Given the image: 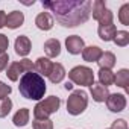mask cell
<instances>
[{"instance_id":"obj_1","label":"cell","mask_w":129,"mask_h":129,"mask_svg":"<svg viewBox=\"0 0 129 129\" xmlns=\"http://www.w3.org/2000/svg\"><path fill=\"white\" fill-rule=\"evenodd\" d=\"M90 0H56V2H44L43 8L50 9L56 21L66 27H75L85 23L91 15Z\"/></svg>"},{"instance_id":"obj_2","label":"cell","mask_w":129,"mask_h":129,"mask_svg":"<svg viewBox=\"0 0 129 129\" xmlns=\"http://www.w3.org/2000/svg\"><path fill=\"white\" fill-rule=\"evenodd\" d=\"M18 90L23 97L30 99V100H40V99H43V96L46 93L44 78H41L35 72H27L21 76Z\"/></svg>"},{"instance_id":"obj_3","label":"cell","mask_w":129,"mask_h":129,"mask_svg":"<svg viewBox=\"0 0 129 129\" xmlns=\"http://www.w3.org/2000/svg\"><path fill=\"white\" fill-rule=\"evenodd\" d=\"M59 105H61V99L56 97V96H50L41 102H38L34 108V115L37 120H44V118H49V115L55 114L58 109H59Z\"/></svg>"},{"instance_id":"obj_4","label":"cell","mask_w":129,"mask_h":129,"mask_svg":"<svg viewBox=\"0 0 129 129\" xmlns=\"http://www.w3.org/2000/svg\"><path fill=\"white\" fill-rule=\"evenodd\" d=\"M69 78L73 84L81 87H91L94 84V73L85 66H78L69 72Z\"/></svg>"},{"instance_id":"obj_5","label":"cell","mask_w":129,"mask_h":129,"mask_svg":"<svg viewBox=\"0 0 129 129\" xmlns=\"http://www.w3.org/2000/svg\"><path fill=\"white\" fill-rule=\"evenodd\" d=\"M88 105V96L84 90H76L67 100V111L72 115H79L85 111Z\"/></svg>"},{"instance_id":"obj_6","label":"cell","mask_w":129,"mask_h":129,"mask_svg":"<svg viewBox=\"0 0 129 129\" xmlns=\"http://www.w3.org/2000/svg\"><path fill=\"white\" fill-rule=\"evenodd\" d=\"M91 14L93 18L97 20L100 24H111L112 23V12L106 8L103 0H96V2L91 5Z\"/></svg>"},{"instance_id":"obj_7","label":"cell","mask_w":129,"mask_h":129,"mask_svg":"<svg viewBox=\"0 0 129 129\" xmlns=\"http://www.w3.org/2000/svg\"><path fill=\"white\" fill-rule=\"evenodd\" d=\"M106 106L111 112H121L126 108V96L124 94H109L106 97Z\"/></svg>"},{"instance_id":"obj_8","label":"cell","mask_w":129,"mask_h":129,"mask_svg":"<svg viewBox=\"0 0 129 129\" xmlns=\"http://www.w3.org/2000/svg\"><path fill=\"white\" fill-rule=\"evenodd\" d=\"M66 47L69 50V53L72 55H79L82 53L84 50V40L78 35H72V37H67L66 40Z\"/></svg>"},{"instance_id":"obj_9","label":"cell","mask_w":129,"mask_h":129,"mask_svg":"<svg viewBox=\"0 0 129 129\" xmlns=\"http://www.w3.org/2000/svg\"><path fill=\"white\" fill-rule=\"evenodd\" d=\"M34 67H35V73H38L41 78L43 76H49L50 72H52V67H53V62L49 59V58H38L37 62L34 64Z\"/></svg>"},{"instance_id":"obj_10","label":"cell","mask_w":129,"mask_h":129,"mask_svg":"<svg viewBox=\"0 0 129 129\" xmlns=\"http://www.w3.org/2000/svg\"><path fill=\"white\" fill-rule=\"evenodd\" d=\"M30 47H32L30 40H29L26 35H20V37H17V40H15V52H17V55H20V56H26V55H29Z\"/></svg>"},{"instance_id":"obj_11","label":"cell","mask_w":129,"mask_h":129,"mask_svg":"<svg viewBox=\"0 0 129 129\" xmlns=\"http://www.w3.org/2000/svg\"><path fill=\"white\" fill-rule=\"evenodd\" d=\"M35 24H37V27L41 29V30H50V29L53 27V17H52L49 12L44 11V12H41V14L37 15Z\"/></svg>"},{"instance_id":"obj_12","label":"cell","mask_w":129,"mask_h":129,"mask_svg":"<svg viewBox=\"0 0 129 129\" xmlns=\"http://www.w3.org/2000/svg\"><path fill=\"white\" fill-rule=\"evenodd\" d=\"M44 52L49 58H56L61 53V43L56 38H50L44 43Z\"/></svg>"},{"instance_id":"obj_13","label":"cell","mask_w":129,"mask_h":129,"mask_svg":"<svg viewBox=\"0 0 129 129\" xmlns=\"http://www.w3.org/2000/svg\"><path fill=\"white\" fill-rule=\"evenodd\" d=\"M100 55H102V49L97 47V46L84 47V50H82V58H84V61H87V62H94V61L97 62L99 58H100Z\"/></svg>"},{"instance_id":"obj_14","label":"cell","mask_w":129,"mask_h":129,"mask_svg":"<svg viewBox=\"0 0 129 129\" xmlns=\"http://www.w3.org/2000/svg\"><path fill=\"white\" fill-rule=\"evenodd\" d=\"M114 84L120 88H123L126 93L129 91V70L126 69H121L117 72V75H114Z\"/></svg>"},{"instance_id":"obj_15","label":"cell","mask_w":129,"mask_h":129,"mask_svg":"<svg viewBox=\"0 0 129 129\" xmlns=\"http://www.w3.org/2000/svg\"><path fill=\"white\" fill-rule=\"evenodd\" d=\"M64 78H66V69H64V66H62V64H59V62L53 64L52 72H50V75H49L50 82H52V84H59Z\"/></svg>"},{"instance_id":"obj_16","label":"cell","mask_w":129,"mask_h":129,"mask_svg":"<svg viewBox=\"0 0 129 129\" xmlns=\"http://www.w3.org/2000/svg\"><path fill=\"white\" fill-rule=\"evenodd\" d=\"M23 21H24V15H23V12H20V11H12L9 15H6V26H8L9 29H17V27H20V26L23 24Z\"/></svg>"},{"instance_id":"obj_17","label":"cell","mask_w":129,"mask_h":129,"mask_svg":"<svg viewBox=\"0 0 129 129\" xmlns=\"http://www.w3.org/2000/svg\"><path fill=\"white\" fill-rule=\"evenodd\" d=\"M115 32H117V29L112 23L111 24H100L97 29V34H99L100 40H103V41H112Z\"/></svg>"},{"instance_id":"obj_18","label":"cell","mask_w":129,"mask_h":129,"mask_svg":"<svg viewBox=\"0 0 129 129\" xmlns=\"http://www.w3.org/2000/svg\"><path fill=\"white\" fill-rule=\"evenodd\" d=\"M90 88H91V96H93V99L96 102H105L106 97L109 96L108 88L103 87V85H100V84H93Z\"/></svg>"},{"instance_id":"obj_19","label":"cell","mask_w":129,"mask_h":129,"mask_svg":"<svg viewBox=\"0 0 129 129\" xmlns=\"http://www.w3.org/2000/svg\"><path fill=\"white\" fill-rule=\"evenodd\" d=\"M97 64L100 66V69H105V70H111L114 66H115V55L112 52H102Z\"/></svg>"},{"instance_id":"obj_20","label":"cell","mask_w":129,"mask_h":129,"mask_svg":"<svg viewBox=\"0 0 129 129\" xmlns=\"http://www.w3.org/2000/svg\"><path fill=\"white\" fill-rule=\"evenodd\" d=\"M29 115H30L29 109H27V108H21V109H18V111L15 112L12 121H14L15 126H26L27 121H29Z\"/></svg>"},{"instance_id":"obj_21","label":"cell","mask_w":129,"mask_h":129,"mask_svg":"<svg viewBox=\"0 0 129 129\" xmlns=\"http://www.w3.org/2000/svg\"><path fill=\"white\" fill-rule=\"evenodd\" d=\"M99 81H100V85L103 87H109L114 84V73L111 70H105V69H100L99 70Z\"/></svg>"},{"instance_id":"obj_22","label":"cell","mask_w":129,"mask_h":129,"mask_svg":"<svg viewBox=\"0 0 129 129\" xmlns=\"http://www.w3.org/2000/svg\"><path fill=\"white\" fill-rule=\"evenodd\" d=\"M21 73H23V72H21V69H20V64H18V62H12L11 66L8 67V70H6V76H8L9 81H12V82L18 81Z\"/></svg>"},{"instance_id":"obj_23","label":"cell","mask_w":129,"mask_h":129,"mask_svg":"<svg viewBox=\"0 0 129 129\" xmlns=\"http://www.w3.org/2000/svg\"><path fill=\"white\" fill-rule=\"evenodd\" d=\"M112 41H114L118 47H124V46L129 44V34H127L126 30H117Z\"/></svg>"},{"instance_id":"obj_24","label":"cell","mask_w":129,"mask_h":129,"mask_svg":"<svg viewBox=\"0 0 129 129\" xmlns=\"http://www.w3.org/2000/svg\"><path fill=\"white\" fill-rule=\"evenodd\" d=\"M118 20L121 24L129 26V3H124L118 11Z\"/></svg>"},{"instance_id":"obj_25","label":"cell","mask_w":129,"mask_h":129,"mask_svg":"<svg viewBox=\"0 0 129 129\" xmlns=\"http://www.w3.org/2000/svg\"><path fill=\"white\" fill-rule=\"evenodd\" d=\"M11 109H12V102L9 97L0 100V117H6L11 112Z\"/></svg>"},{"instance_id":"obj_26","label":"cell","mask_w":129,"mask_h":129,"mask_svg":"<svg viewBox=\"0 0 129 129\" xmlns=\"http://www.w3.org/2000/svg\"><path fill=\"white\" fill-rule=\"evenodd\" d=\"M32 126H34V129H53V123L49 118H44V120H37L35 118Z\"/></svg>"},{"instance_id":"obj_27","label":"cell","mask_w":129,"mask_h":129,"mask_svg":"<svg viewBox=\"0 0 129 129\" xmlns=\"http://www.w3.org/2000/svg\"><path fill=\"white\" fill-rule=\"evenodd\" d=\"M20 69H21V72L23 73H27V72H35V67H34V62L30 61V59H21L20 62Z\"/></svg>"},{"instance_id":"obj_28","label":"cell","mask_w":129,"mask_h":129,"mask_svg":"<svg viewBox=\"0 0 129 129\" xmlns=\"http://www.w3.org/2000/svg\"><path fill=\"white\" fill-rule=\"evenodd\" d=\"M11 91H12V88H11L9 85L0 82V100H2V99H6V97L11 94Z\"/></svg>"},{"instance_id":"obj_29","label":"cell","mask_w":129,"mask_h":129,"mask_svg":"<svg viewBox=\"0 0 129 129\" xmlns=\"http://www.w3.org/2000/svg\"><path fill=\"white\" fill-rule=\"evenodd\" d=\"M8 46H9V40H8V37L3 35V34H0V55L6 52Z\"/></svg>"},{"instance_id":"obj_30","label":"cell","mask_w":129,"mask_h":129,"mask_svg":"<svg viewBox=\"0 0 129 129\" xmlns=\"http://www.w3.org/2000/svg\"><path fill=\"white\" fill-rule=\"evenodd\" d=\"M111 129H127V123H126V120L118 118V120H115V121L112 123Z\"/></svg>"},{"instance_id":"obj_31","label":"cell","mask_w":129,"mask_h":129,"mask_svg":"<svg viewBox=\"0 0 129 129\" xmlns=\"http://www.w3.org/2000/svg\"><path fill=\"white\" fill-rule=\"evenodd\" d=\"M8 61H9L8 53H2V55H0V72L8 67Z\"/></svg>"},{"instance_id":"obj_32","label":"cell","mask_w":129,"mask_h":129,"mask_svg":"<svg viewBox=\"0 0 129 129\" xmlns=\"http://www.w3.org/2000/svg\"><path fill=\"white\" fill-rule=\"evenodd\" d=\"M6 26V14L5 11H0V29Z\"/></svg>"},{"instance_id":"obj_33","label":"cell","mask_w":129,"mask_h":129,"mask_svg":"<svg viewBox=\"0 0 129 129\" xmlns=\"http://www.w3.org/2000/svg\"><path fill=\"white\" fill-rule=\"evenodd\" d=\"M64 88H66V90H73V84H72V82H66Z\"/></svg>"}]
</instances>
